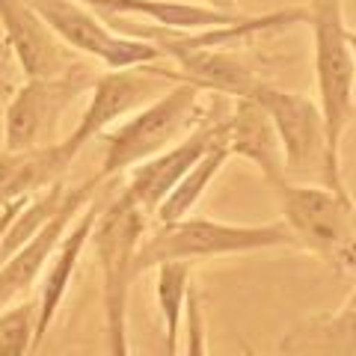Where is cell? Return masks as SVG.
Instances as JSON below:
<instances>
[{
	"mask_svg": "<svg viewBox=\"0 0 356 356\" xmlns=\"http://www.w3.org/2000/svg\"><path fill=\"white\" fill-rule=\"evenodd\" d=\"M184 356H208L202 294L193 285L187 288V303H184Z\"/></svg>",
	"mask_w": 356,
	"mask_h": 356,
	"instance_id": "ffe728a7",
	"label": "cell"
},
{
	"mask_svg": "<svg viewBox=\"0 0 356 356\" xmlns=\"http://www.w3.org/2000/svg\"><path fill=\"white\" fill-rule=\"evenodd\" d=\"M199 119H202V89L187 81H175L152 104L140 107L125 125L102 134L107 152L98 166V175L113 178L166 152L181 137H187L199 125Z\"/></svg>",
	"mask_w": 356,
	"mask_h": 356,
	"instance_id": "5b68a950",
	"label": "cell"
},
{
	"mask_svg": "<svg viewBox=\"0 0 356 356\" xmlns=\"http://www.w3.org/2000/svg\"><path fill=\"white\" fill-rule=\"evenodd\" d=\"M102 205L98 202H89L81 214L74 217V222L69 226V232L63 235L60 247L54 250L48 267L42 273V288H39V300H36V330H33V353H39L42 341L48 339V332L54 327V318L63 306L65 294H69V285H72V276H74V267L81 261L83 247L89 243V235H92V226H95V217Z\"/></svg>",
	"mask_w": 356,
	"mask_h": 356,
	"instance_id": "4fadbf2b",
	"label": "cell"
},
{
	"mask_svg": "<svg viewBox=\"0 0 356 356\" xmlns=\"http://www.w3.org/2000/svg\"><path fill=\"white\" fill-rule=\"evenodd\" d=\"M303 21L312 27V44H315V83L321 95L318 110L324 116L330 152L341 161V140L353 119L356 83V60L348 44L341 0H312Z\"/></svg>",
	"mask_w": 356,
	"mask_h": 356,
	"instance_id": "8992f818",
	"label": "cell"
},
{
	"mask_svg": "<svg viewBox=\"0 0 356 356\" xmlns=\"http://www.w3.org/2000/svg\"><path fill=\"white\" fill-rule=\"evenodd\" d=\"M297 247L288 222H220L208 217H181L172 222H158L152 235H143L134 252V276L154 270L163 261H208L220 255H243L261 250Z\"/></svg>",
	"mask_w": 356,
	"mask_h": 356,
	"instance_id": "6da1fadb",
	"label": "cell"
},
{
	"mask_svg": "<svg viewBox=\"0 0 356 356\" xmlns=\"http://www.w3.org/2000/svg\"><path fill=\"white\" fill-rule=\"evenodd\" d=\"M30 356H39V353H30Z\"/></svg>",
	"mask_w": 356,
	"mask_h": 356,
	"instance_id": "4316f807",
	"label": "cell"
},
{
	"mask_svg": "<svg viewBox=\"0 0 356 356\" xmlns=\"http://www.w3.org/2000/svg\"><path fill=\"white\" fill-rule=\"evenodd\" d=\"M74 154L65 143H48V146L24 149V152H0V211L27 196L48 191L51 184L65 181Z\"/></svg>",
	"mask_w": 356,
	"mask_h": 356,
	"instance_id": "5bb4252c",
	"label": "cell"
},
{
	"mask_svg": "<svg viewBox=\"0 0 356 356\" xmlns=\"http://www.w3.org/2000/svg\"><path fill=\"white\" fill-rule=\"evenodd\" d=\"M341 356H356V353H341Z\"/></svg>",
	"mask_w": 356,
	"mask_h": 356,
	"instance_id": "484cf974",
	"label": "cell"
},
{
	"mask_svg": "<svg viewBox=\"0 0 356 356\" xmlns=\"http://www.w3.org/2000/svg\"><path fill=\"white\" fill-rule=\"evenodd\" d=\"M30 199V196H27ZM27 199H21V202H13V205H9V208H3V211H0V238H3V232H6V226H9V222H13V217L18 214V208L21 205H24L27 202Z\"/></svg>",
	"mask_w": 356,
	"mask_h": 356,
	"instance_id": "44dd1931",
	"label": "cell"
},
{
	"mask_svg": "<svg viewBox=\"0 0 356 356\" xmlns=\"http://www.w3.org/2000/svg\"><path fill=\"white\" fill-rule=\"evenodd\" d=\"M0 27L24 77H54L69 69L63 39L24 0H0Z\"/></svg>",
	"mask_w": 356,
	"mask_h": 356,
	"instance_id": "7c38bea8",
	"label": "cell"
},
{
	"mask_svg": "<svg viewBox=\"0 0 356 356\" xmlns=\"http://www.w3.org/2000/svg\"><path fill=\"white\" fill-rule=\"evenodd\" d=\"M348 44H350V51H353V60H356V33L348 30Z\"/></svg>",
	"mask_w": 356,
	"mask_h": 356,
	"instance_id": "d4e9b609",
	"label": "cell"
},
{
	"mask_svg": "<svg viewBox=\"0 0 356 356\" xmlns=\"http://www.w3.org/2000/svg\"><path fill=\"white\" fill-rule=\"evenodd\" d=\"M205 6L220 9V13H238V0H205Z\"/></svg>",
	"mask_w": 356,
	"mask_h": 356,
	"instance_id": "603a6c76",
	"label": "cell"
},
{
	"mask_svg": "<svg viewBox=\"0 0 356 356\" xmlns=\"http://www.w3.org/2000/svg\"><path fill=\"white\" fill-rule=\"evenodd\" d=\"M282 220L294 232L297 247L315 252L336 273L356 270V202L321 184L282 181L270 184Z\"/></svg>",
	"mask_w": 356,
	"mask_h": 356,
	"instance_id": "3957f363",
	"label": "cell"
},
{
	"mask_svg": "<svg viewBox=\"0 0 356 356\" xmlns=\"http://www.w3.org/2000/svg\"><path fill=\"white\" fill-rule=\"evenodd\" d=\"M158 270V309L163 318V350L166 356H178V332L184 327V303L191 288V261H163Z\"/></svg>",
	"mask_w": 356,
	"mask_h": 356,
	"instance_id": "ac0fdd59",
	"label": "cell"
},
{
	"mask_svg": "<svg viewBox=\"0 0 356 356\" xmlns=\"http://www.w3.org/2000/svg\"><path fill=\"white\" fill-rule=\"evenodd\" d=\"M341 327L348 330V339H350V348H356V303L348 309V315H344Z\"/></svg>",
	"mask_w": 356,
	"mask_h": 356,
	"instance_id": "7402d4cb",
	"label": "cell"
},
{
	"mask_svg": "<svg viewBox=\"0 0 356 356\" xmlns=\"http://www.w3.org/2000/svg\"><path fill=\"white\" fill-rule=\"evenodd\" d=\"M102 181L104 178L95 172V175H89L83 184L65 187V196H63V205H60L57 214L44 222L18 252H13L3 264H0V312L6 306L18 303V300L36 285V280H42L54 250L60 247V241H63L65 232H69L74 217L92 202V196H95L98 187H102Z\"/></svg>",
	"mask_w": 356,
	"mask_h": 356,
	"instance_id": "30bf717a",
	"label": "cell"
},
{
	"mask_svg": "<svg viewBox=\"0 0 356 356\" xmlns=\"http://www.w3.org/2000/svg\"><path fill=\"white\" fill-rule=\"evenodd\" d=\"M222 131H226V119L217 122V125H196L187 137L178 140L175 146H170L166 152L154 154V158L143 161L137 166H131V178H128L122 196L137 205L143 214L154 217L158 205L170 196L172 187L181 181L187 170L211 149V143H214Z\"/></svg>",
	"mask_w": 356,
	"mask_h": 356,
	"instance_id": "8fae6325",
	"label": "cell"
},
{
	"mask_svg": "<svg viewBox=\"0 0 356 356\" xmlns=\"http://www.w3.org/2000/svg\"><path fill=\"white\" fill-rule=\"evenodd\" d=\"M229 158H232V149H229V122H226V131L211 143V149L191 166V170H187V175L172 187L170 196L158 205L154 220L158 222H172V220H181V217L191 214V211L196 208V202L202 199V193L211 187V181L217 178V172L229 163Z\"/></svg>",
	"mask_w": 356,
	"mask_h": 356,
	"instance_id": "e0dca14e",
	"label": "cell"
},
{
	"mask_svg": "<svg viewBox=\"0 0 356 356\" xmlns=\"http://www.w3.org/2000/svg\"><path fill=\"white\" fill-rule=\"evenodd\" d=\"M178 81V72H166L154 63L143 65H128V69H110L107 74L95 77L92 92H89V104L83 110L77 128L65 137V149L74 158L89 140L102 137V134L116 125L122 116L137 113L140 107L152 104L158 95H163L166 89Z\"/></svg>",
	"mask_w": 356,
	"mask_h": 356,
	"instance_id": "52a82bcc",
	"label": "cell"
},
{
	"mask_svg": "<svg viewBox=\"0 0 356 356\" xmlns=\"http://www.w3.org/2000/svg\"><path fill=\"white\" fill-rule=\"evenodd\" d=\"M149 214L116 196L104 211H98L89 243L102 264V291H104V344L107 356H131L128 341V294L134 285V252L146 235Z\"/></svg>",
	"mask_w": 356,
	"mask_h": 356,
	"instance_id": "7a4b0ae2",
	"label": "cell"
},
{
	"mask_svg": "<svg viewBox=\"0 0 356 356\" xmlns=\"http://www.w3.org/2000/svg\"><path fill=\"white\" fill-rule=\"evenodd\" d=\"M241 353H243V356H261L259 350H255V348H252V344H250V341H243V339H241Z\"/></svg>",
	"mask_w": 356,
	"mask_h": 356,
	"instance_id": "cb8c5ba5",
	"label": "cell"
},
{
	"mask_svg": "<svg viewBox=\"0 0 356 356\" xmlns=\"http://www.w3.org/2000/svg\"><path fill=\"white\" fill-rule=\"evenodd\" d=\"M226 122H229L232 158L238 154V158H247L250 163L259 166L267 187L288 178L280 137H276L273 122L267 119L264 107L255 98H235V110H232V116Z\"/></svg>",
	"mask_w": 356,
	"mask_h": 356,
	"instance_id": "9a60e30c",
	"label": "cell"
},
{
	"mask_svg": "<svg viewBox=\"0 0 356 356\" xmlns=\"http://www.w3.org/2000/svg\"><path fill=\"white\" fill-rule=\"evenodd\" d=\"M24 3L33 13H39L44 24L57 33L65 44H72L74 51L86 54V57L102 60L107 69H128V65L163 60L158 44L119 36L92 9H86L77 0H24Z\"/></svg>",
	"mask_w": 356,
	"mask_h": 356,
	"instance_id": "9c48e42d",
	"label": "cell"
},
{
	"mask_svg": "<svg viewBox=\"0 0 356 356\" xmlns=\"http://www.w3.org/2000/svg\"><path fill=\"white\" fill-rule=\"evenodd\" d=\"M95 15H140L152 24L172 27V30H211L238 24L243 15L238 13H220L211 6L196 3H175V0H77Z\"/></svg>",
	"mask_w": 356,
	"mask_h": 356,
	"instance_id": "2e32d148",
	"label": "cell"
},
{
	"mask_svg": "<svg viewBox=\"0 0 356 356\" xmlns=\"http://www.w3.org/2000/svg\"><path fill=\"white\" fill-rule=\"evenodd\" d=\"M36 330V300H18L0 312V356H30Z\"/></svg>",
	"mask_w": 356,
	"mask_h": 356,
	"instance_id": "d6986e66",
	"label": "cell"
},
{
	"mask_svg": "<svg viewBox=\"0 0 356 356\" xmlns=\"http://www.w3.org/2000/svg\"><path fill=\"white\" fill-rule=\"evenodd\" d=\"M89 72L81 65H69L63 74L54 77H27V83L13 95L3 113V149L24 152L36 146H48V137L57 128L77 95L83 92Z\"/></svg>",
	"mask_w": 356,
	"mask_h": 356,
	"instance_id": "ba28073f",
	"label": "cell"
},
{
	"mask_svg": "<svg viewBox=\"0 0 356 356\" xmlns=\"http://www.w3.org/2000/svg\"><path fill=\"white\" fill-rule=\"evenodd\" d=\"M252 98L273 122V131L282 146L288 181L321 184L336 193H350L344 184L341 161L330 152L324 116H321L315 102L297 92H285L273 83H261Z\"/></svg>",
	"mask_w": 356,
	"mask_h": 356,
	"instance_id": "277c9868",
	"label": "cell"
}]
</instances>
